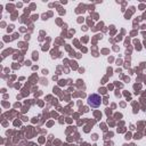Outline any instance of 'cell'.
<instances>
[{
	"label": "cell",
	"instance_id": "obj_1",
	"mask_svg": "<svg viewBox=\"0 0 146 146\" xmlns=\"http://www.w3.org/2000/svg\"><path fill=\"white\" fill-rule=\"evenodd\" d=\"M87 103H88V105H89L90 107L97 108V107H99L100 104H102V97H100L99 95H97V94H91V95L88 96Z\"/></svg>",
	"mask_w": 146,
	"mask_h": 146
}]
</instances>
